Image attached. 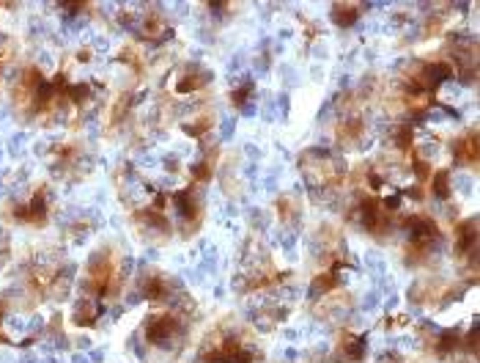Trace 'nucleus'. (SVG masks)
Masks as SVG:
<instances>
[{
	"label": "nucleus",
	"instance_id": "nucleus-2",
	"mask_svg": "<svg viewBox=\"0 0 480 363\" xmlns=\"http://www.w3.org/2000/svg\"><path fill=\"white\" fill-rule=\"evenodd\" d=\"M330 17H332V23H335L338 28H349V25L357 20V9H354V6H332Z\"/></svg>",
	"mask_w": 480,
	"mask_h": 363
},
{
	"label": "nucleus",
	"instance_id": "nucleus-3",
	"mask_svg": "<svg viewBox=\"0 0 480 363\" xmlns=\"http://www.w3.org/2000/svg\"><path fill=\"white\" fill-rule=\"evenodd\" d=\"M434 196H436L439 201H447V199H450V173H447V171H439V173L434 176Z\"/></svg>",
	"mask_w": 480,
	"mask_h": 363
},
{
	"label": "nucleus",
	"instance_id": "nucleus-4",
	"mask_svg": "<svg viewBox=\"0 0 480 363\" xmlns=\"http://www.w3.org/2000/svg\"><path fill=\"white\" fill-rule=\"evenodd\" d=\"M233 127H236V121H233V118H225V121H222V135H219V138L228 140V138L233 135Z\"/></svg>",
	"mask_w": 480,
	"mask_h": 363
},
{
	"label": "nucleus",
	"instance_id": "nucleus-1",
	"mask_svg": "<svg viewBox=\"0 0 480 363\" xmlns=\"http://www.w3.org/2000/svg\"><path fill=\"white\" fill-rule=\"evenodd\" d=\"M99 316H102V303H99L96 297L83 295V297L75 300V308H72V319H75V325H80V327L94 325Z\"/></svg>",
	"mask_w": 480,
	"mask_h": 363
}]
</instances>
